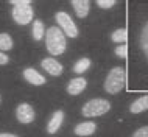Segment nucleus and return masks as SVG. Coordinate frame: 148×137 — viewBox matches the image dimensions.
Here are the masks:
<instances>
[{
  "label": "nucleus",
  "instance_id": "1",
  "mask_svg": "<svg viewBox=\"0 0 148 137\" xmlns=\"http://www.w3.org/2000/svg\"><path fill=\"white\" fill-rule=\"evenodd\" d=\"M66 36L59 27H50L45 33V47L50 55L59 56L66 51Z\"/></svg>",
  "mask_w": 148,
  "mask_h": 137
},
{
  "label": "nucleus",
  "instance_id": "2",
  "mask_svg": "<svg viewBox=\"0 0 148 137\" xmlns=\"http://www.w3.org/2000/svg\"><path fill=\"white\" fill-rule=\"evenodd\" d=\"M126 86V72L122 67H114L109 70L106 79H105V90L111 95L119 94L123 87Z\"/></svg>",
  "mask_w": 148,
  "mask_h": 137
},
{
  "label": "nucleus",
  "instance_id": "3",
  "mask_svg": "<svg viewBox=\"0 0 148 137\" xmlns=\"http://www.w3.org/2000/svg\"><path fill=\"white\" fill-rule=\"evenodd\" d=\"M13 5V19L16 23L19 25H27L33 21V6H31V2L30 0H13L11 2Z\"/></svg>",
  "mask_w": 148,
  "mask_h": 137
},
{
  "label": "nucleus",
  "instance_id": "4",
  "mask_svg": "<svg viewBox=\"0 0 148 137\" xmlns=\"http://www.w3.org/2000/svg\"><path fill=\"white\" fill-rule=\"evenodd\" d=\"M111 109V103L108 100L103 98H94L89 100L81 109V114L84 117H89V119H94V117H100L106 112H109Z\"/></svg>",
  "mask_w": 148,
  "mask_h": 137
},
{
  "label": "nucleus",
  "instance_id": "5",
  "mask_svg": "<svg viewBox=\"0 0 148 137\" xmlns=\"http://www.w3.org/2000/svg\"><path fill=\"white\" fill-rule=\"evenodd\" d=\"M55 19H56V23L59 25V28L62 30V33L67 36V38H77L78 36V28L77 25L73 23L72 21V17L67 13H64V11H58L56 14H55Z\"/></svg>",
  "mask_w": 148,
  "mask_h": 137
},
{
  "label": "nucleus",
  "instance_id": "6",
  "mask_svg": "<svg viewBox=\"0 0 148 137\" xmlns=\"http://www.w3.org/2000/svg\"><path fill=\"white\" fill-rule=\"evenodd\" d=\"M16 117H17V120L23 125H28L31 122H34V117H36V112L34 109L30 106L28 103H22L17 106V109H16Z\"/></svg>",
  "mask_w": 148,
  "mask_h": 137
},
{
  "label": "nucleus",
  "instance_id": "7",
  "mask_svg": "<svg viewBox=\"0 0 148 137\" xmlns=\"http://www.w3.org/2000/svg\"><path fill=\"white\" fill-rule=\"evenodd\" d=\"M41 66H42L44 70H45L49 75H51V76H59V75L62 73V70H64L62 64H59L55 58H45V59H42Z\"/></svg>",
  "mask_w": 148,
  "mask_h": 137
},
{
  "label": "nucleus",
  "instance_id": "8",
  "mask_svg": "<svg viewBox=\"0 0 148 137\" xmlns=\"http://www.w3.org/2000/svg\"><path fill=\"white\" fill-rule=\"evenodd\" d=\"M62 122H64V112L62 111H55L53 115L50 117L49 123H47V132H49V134L58 132V129L61 128Z\"/></svg>",
  "mask_w": 148,
  "mask_h": 137
},
{
  "label": "nucleus",
  "instance_id": "9",
  "mask_svg": "<svg viewBox=\"0 0 148 137\" xmlns=\"http://www.w3.org/2000/svg\"><path fill=\"white\" fill-rule=\"evenodd\" d=\"M22 75H23V78H25L30 84H33V86H42V84L45 83V78H44L38 70H34V68H31V67H27Z\"/></svg>",
  "mask_w": 148,
  "mask_h": 137
},
{
  "label": "nucleus",
  "instance_id": "10",
  "mask_svg": "<svg viewBox=\"0 0 148 137\" xmlns=\"http://www.w3.org/2000/svg\"><path fill=\"white\" fill-rule=\"evenodd\" d=\"M86 86H87L86 78L78 76V78H73V79L69 81V84H67V92H69L70 95H79L86 89Z\"/></svg>",
  "mask_w": 148,
  "mask_h": 137
},
{
  "label": "nucleus",
  "instance_id": "11",
  "mask_svg": "<svg viewBox=\"0 0 148 137\" xmlns=\"http://www.w3.org/2000/svg\"><path fill=\"white\" fill-rule=\"evenodd\" d=\"M95 129H97V125L94 122H83V123H78L75 126V134L86 137V136H92L95 132Z\"/></svg>",
  "mask_w": 148,
  "mask_h": 137
},
{
  "label": "nucleus",
  "instance_id": "12",
  "mask_svg": "<svg viewBox=\"0 0 148 137\" xmlns=\"http://www.w3.org/2000/svg\"><path fill=\"white\" fill-rule=\"evenodd\" d=\"M72 6H73L75 13L78 17H86L89 14V8H90V2L89 0H72Z\"/></svg>",
  "mask_w": 148,
  "mask_h": 137
},
{
  "label": "nucleus",
  "instance_id": "13",
  "mask_svg": "<svg viewBox=\"0 0 148 137\" xmlns=\"http://www.w3.org/2000/svg\"><path fill=\"white\" fill-rule=\"evenodd\" d=\"M148 109V95H143L140 98H137L136 101L130 106V112L133 114H140V112Z\"/></svg>",
  "mask_w": 148,
  "mask_h": 137
},
{
  "label": "nucleus",
  "instance_id": "14",
  "mask_svg": "<svg viewBox=\"0 0 148 137\" xmlns=\"http://www.w3.org/2000/svg\"><path fill=\"white\" fill-rule=\"evenodd\" d=\"M31 33H33L34 41H41V39L44 38V34H45V28H44L42 21L36 19V21L33 22V30H31Z\"/></svg>",
  "mask_w": 148,
  "mask_h": 137
},
{
  "label": "nucleus",
  "instance_id": "15",
  "mask_svg": "<svg viewBox=\"0 0 148 137\" xmlns=\"http://www.w3.org/2000/svg\"><path fill=\"white\" fill-rule=\"evenodd\" d=\"M111 41H114L117 44H126V41H128L126 28H119V30L112 31V34H111Z\"/></svg>",
  "mask_w": 148,
  "mask_h": 137
},
{
  "label": "nucleus",
  "instance_id": "16",
  "mask_svg": "<svg viewBox=\"0 0 148 137\" xmlns=\"http://www.w3.org/2000/svg\"><path fill=\"white\" fill-rule=\"evenodd\" d=\"M89 67H90V59L89 58H81V59H78V61L75 62L73 72H75V73H78V75H81V73H84Z\"/></svg>",
  "mask_w": 148,
  "mask_h": 137
},
{
  "label": "nucleus",
  "instance_id": "17",
  "mask_svg": "<svg viewBox=\"0 0 148 137\" xmlns=\"http://www.w3.org/2000/svg\"><path fill=\"white\" fill-rule=\"evenodd\" d=\"M140 48L143 50L147 59H148V22L143 25L142 28V33H140Z\"/></svg>",
  "mask_w": 148,
  "mask_h": 137
},
{
  "label": "nucleus",
  "instance_id": "18",
  "mask_svg": "<svg viewBox=\"0 0 148 137\" xmlns=\"http://www.w3.org/2000/svg\"><path fill=\"white\" fill-rule=\"evenodd\" d=\"M13 48V38L6 33H0V50L6 51Z\"/></svg>",
  "mask_w": 148,
  "mask_h": 137
},
{
  "label": "nucleus",
  "instance_id": "19",
  "mask_svg": "<svg viewBox=\"0 0 148 137\" xmlns=\"http://www.w3.org/2000/svg\"><path fill=\"white\" fill-rule=\"evenodd\" d=\"M115 55H117L119 58L125 59L126 56H128V47H126V44H120V45L115 48Z\"/></svg>",
  "mask_w": 148,
  "mask_h": 137
},
{
  "label": "nucleus",
  "instance_id": "20",
  "mask_svg": "<svg viewBox=\"0 0 148 137\" xmlns=\"http://www.w3.org/2000/svg\"><path fill=\"white\" fill-rule=\"evenodd\" d=\"M115 3H117L115 0H97V6L105 8V10H108V8H112Z\"/></svg>",
  "mask_w": 148,
  "mask_h": 137
},
{
  "label": "nucleus",
  "instance_id": "21",
  "mask_svg": "<svg viewBox=\"0 0 148 137\" xmlns=\"http://www.w3.org/2000/svg\"><path fill=\"white\" fill-rule=\"evenodd\" d=\"M131 137H148V126H142L134 132Z\"/></svg>",
  "mask_w": 148,
  "mask_h": 137
},
{
  "label": "nucleus",
  "instance_id": "22",
  "mask_svg": "<svg viewBox=\"0 0 148 137\" xmlns=\"http://www.w3.org/2000/svg\"><path fill=\"white\" fill-rule=\"evenodd\" d=\"M10 62V58L3 53V51H0V66H5V64Z\"/></svg>",
  "mask_w": 148,
  "mask_h": 137
},
{
  "label": "nucleus",
  "instance_id": "23",
  "mask_svg": "<svg viewBox=\"0 0 148 137\" xmlns=\"http://www.w3.org/2000/svg\"><path fill=\"white\" fill-rule=\"evenodd\" d=\"M0 137H17L16 134H8V132H0Z\"/></svg>",
  "mask_w": 148,
  "mask_h": 137
}]
</instances>
